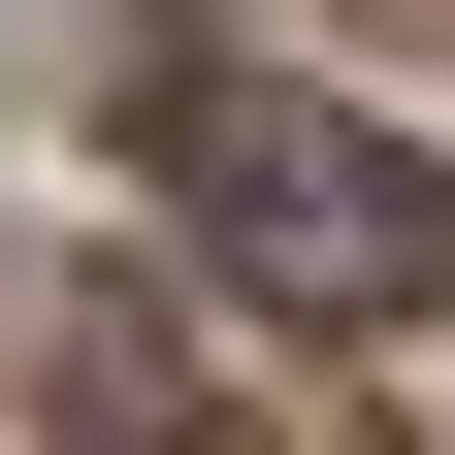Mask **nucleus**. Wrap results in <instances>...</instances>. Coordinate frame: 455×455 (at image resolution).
<instances>
[{
  "label": "nucleus",
  "mask_w": 455,
  "mask_h": 455,
  "mask_svg": "<svg viewBox=\"0 0 455 455\" xmlns=\"http://www.w3.org/2000/svg\"><path fill=\"white\" fill-rule=\"evenodd\" d=\"M163 228L260 260L293 325H423L455 293V196L358 131V98H293V66H163Z\"/></svg>",
  "instance_id": "obj_1"
}]
</instances>
